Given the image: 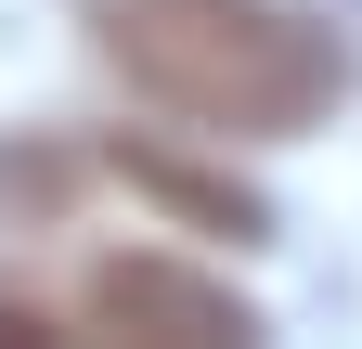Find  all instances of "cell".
I'll use <instances>...</instances> for the list:
<instances>
[{"label": "cell", "instance_id": "1", "mask_svg": "<svg viewBox=\"0 0 362 349\" xmlns=\"http://www.w3.org/2000/svg\"><path fill=\"white\" fill-rule=\"evenodd\" d=\"M90 52L129 78V104L207 143H298L362 78L349 26H324L310 0H90Z\"/></svg>", "mask_w": 362, "mask_h": 349}, {"label": "cell", "instance_id": "2", "mask_svg": "<svg viewBox=\"0 0 362 349\" xmlns=\"http://www.w3.org/2000/svg\"><path fill=\"white\" fill-rule=\"evenodd\" d=\"M65 311H78V336H104V349H259L272 336L233 272L168 259V246H90L65 272Z\"/></svg>", "mask_w": 362, "mask_h": 349}, {"label": "cell", "instance_id": "3", "mask_svg": "<svg viewBox=\"0 0 362 349\" xmlns=\"http://www.w3.org/2000/svg\"><path fill=\"white\" fill-rule=\"evenodd\" d=\"M104 168L156 207V220L207 233V246H272V194L246 182V168H207V155H181V143H104Z\"/></svg>", "mask_w": 362, "mask_h": 349}, {"label": "cell", "instance_id": "4", "mask_svg": "<svg viewBox=\"0 0 362 349\" xmlns=\"http://www.w3.org/2000/svg\"><path fill=\"white\" fill-rule=\"evenodd\" d=\"M90 143H65V129H0V233H65L78 194H90Z\"/></svg>", "mask_w": 362, "mask_h": 349}, {"label": "cell", "instance_id": "5", "mask_svg": "<svg viewBox=\"0 0 362 349\" xmlns=\"http://www.w3.org/2000/svg\"><path fill=\"white\" fill-rule=\"evenodd\" d=\"M0 349H78V311H65V297H39V285H13V272H0Z\"/></svg>", "mask_w": 362, "mask_h": 349}, {"label": "cell", "instance_id": "6", "mask_svg": "<svg viewBox=\"0 0 362 349\" xmlns=\"http://www.w3.org/2000/svg\"><path fill=\"white\" fill-rule=\"evenodd\" d=\"M337 26H349V52H362V0H337Z\"/></svg>", "mask_w": 362, "mask_h": 349}]
</instances>
